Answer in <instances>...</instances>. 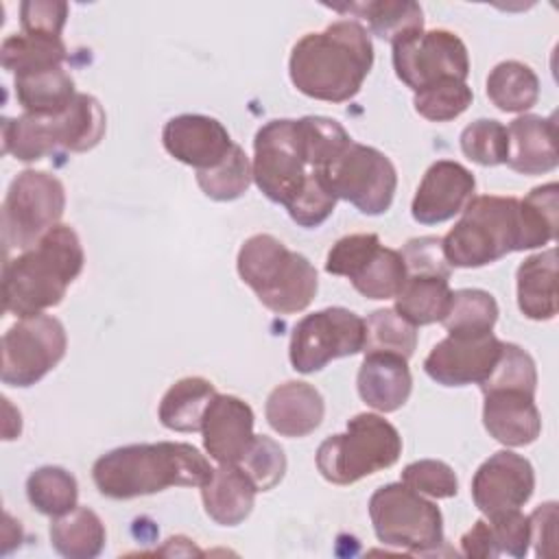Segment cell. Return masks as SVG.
Returning <instances> with one entry per match:
<instances>
[{
	"label": "cell",
	"mask_w": 559,
	"mask_h": 559,
	"mask_svg": "<svg viewBox=\"0 0 559 559\" xmlns=\"http://www.w3.org/2000/svg\"><path fill=\"white\" fill-rule=\"evenodd\" d=\"M402 483L417 493L430 498H452L459 491L454 469L448 463L435 459H424L406 465L402 472Z\"/></svg>",
	"instance_id": "cell-43"
},
{
	"label": "cell",
	"mask_w": 559,
	"mask_h": 559,
	"mask_svg": "<svg viewBox=\"0 0 559 559\" xmlns=\"http://www.w3.org/2000/svg\"><path fill=\"white\" fill-rule=\"evenodd\" d=\"M66 210L63 183L44 170H22L2 203L4 249H31L59 225Z\"/></svg>",
	"instance_id": "cell-10"
},
{
	"label": "cell",
	"mask_w": 559,
	"mask_h": 559,
	"mask_svg": "<svg viewBox=\"0 0 559 559\" xmlns=\"http://www.w3.org/2000/svg\"><path fill=\"white\" fill-rule=\"evenodd\" d=\"M498 321L496 299L480 288L452 290V301L441 319L448 334L478 336L489 334Z\"/></svg>",
	"instance_id": "cell-33"
},
{
	"label": "cell",
	"mask_w": 559,
	"mask_h": 559,
	"mask_svg": "<svg viewBox=\"0 0 559 559\" xmlns=\"http://www.w3.org/2000/svg\"><path fill=\"white\" fill-rule=\"evenodd\" d=\"M380 247L378 234H349L332 245L325 258V271L332 275L354 277L358 269Z\"/></svg>",
	"instance_id": "cell-44"
},
{
	"label": "cell",
	"mask_w": 559,
	"mask_h": 559,
	"mask_svg": "<svg viewBox=\"0 0 559 559\" xmlns=\"http://www.w3.org/2000/svg\"><path fill=\"white\" fill-rule=\"evenodd\" d=\"M509 155L507 166L520 175H544L557 168V122L555 116L542 118L526 114L507 127Z\"/></svg>",
	"instance_id": "cell-21"
},
{
	"label": "cell",
	"mask_w": 559,
	"mask_h": 559,
	"mask_svg": "<svg viewBox=\"0 0 559 559\" xmlns=\"http://www.w3.org/2000/svg\"><path fill=\"white\" fill-rule=\"evenodd\" d=\"M406 277L402 253L380 245L349 282L367 299H395Z\"/></svg>",
	"instance_id": "cell-35"
},
{
	"label": "cell",
	"mask_w": 559,
	"mask_h": 559,
	"mask_svg": "<svg viewBox=\"0 0 559 559\" xmlns=\"http://www.w3.org/2000/svg\"><path fill=\"white\" fill-rule=\"evenodd\" d=\"M559 212V186L557 181L533 188L520 199V218L524 229V249L548 245L557 236Z\"/></svg>",
	"instance_id": "cell-36"
},
{
	"label": "cell",
	"mask_w": 559,
	"mask_h": 559,
	"mask_svg": "<svg viewBox=\"0 0 559 559\" xmlns=\"http://www.w3.org/2000/svg\"><path fill=\"white\" fill-rule=\"evenodd\" d=\"M68 336L57 317L35 314L11 325L2 336L0 378L9 386H33L66 356Z\"/></svg>",
	"instance_id": "cell-12"
},
{
	"label": "cell",
	"mask_w": 559,
	"mask_h": 559,
	"mask_svg": "<svg viewBox=\"0 0 559 559\" xmlns=\"http://www.w3.org/2000/svg\"><path fill=\"white\" fill-rule=\"evenodd\" d=\"M162 142L168 155L197 170L216 168L236 144L216 118L203 114L170 118L162 129Z\"/></svg>",
	"instance_id": "cell-17"
},
{
	"label": "cell",
	"mask_w": 559,
	"mask_h": 559,
	"mask_svg": "<svg viewBox=\"0 0 559 559\" xmlns=\"http://www.w3.org/2000/svg\"><path fill=\"white\" fill-rule=\"evenodd\" d=\"M476 190L474 175L459 162H435L411 203V214L421 225H439L463 212Z\"/></svg>",
	"instance_id": "cell-18"
},
{
	"label": "cell",
	"mask_w": 559,
	"mask_h": 559,
	"mask_svg": "<svg viewBox=\"0 0 559 559\" xmlns=\"http://www.w3.org/2000/svg\"><path fill=\"white\" fill-rule=\"evenodd\" d=\"M251 175L260 192L286 210L301 197L314 170L308 166L299 120L280 118L258 129Z\"/></svg>",
	"instance_id": "cell-9"
},
{
	"label": "cell",
	"mask_w": 559,
	"mask_h": 559,
	"mask_svg": "<svg viewBox=\"0 0 559 559\" xmlns=\"http://www.w3.org/2000/svg\"><path fill=\"white\" fill-rule=\"evenodd\" d=\"M489 100L504 114H522L539 98V79L522 61H500L485 83Z\"/></svg>",
	"instance_id": "cell-31"
},
{
	"label": "cell",
	"mask_w": 559,
	"mask_h": 559,
	"mask_svg": "<svg viewBox=\"0 0 559 559\" xmlns=\"http://www.w3.org/2000/svg\"><path fill=\"white\" fill-rule=\"evenodd\" d=\"M400 454L397 428L376 413H360L347 421L343 435H332L319 445L317 469L334 485H352L391 467Z\"/></svg>",
	"instance_id": "cell-7"
},
{
	"label": "cell",
	"mask_w": 559,
	"mask_h": 559,
	"mask_svg": "<svg viewBox=\"0 0 559 559\" xmlns=\"http://www.w3.org/2000/svg\"><path fill=\"white\" fill-rule=\"evenodd\" d=\"M450 266L478 269L511 251H524L520 199L480 194L463 207L461 218L441 238Z\"/></svg>",
	"instance_id": "cell-6"
},
{
	"label": "cell",
	"mask_w": 559,
	"mask_h": 559,
	"mask_svg": "<svg viewBox=\"0 0 559 559\" xmlns=\"http://www.w3.org/2000/svg\"><path fill=\"white\" fill-rule=\"evenodd\" d=\"M258 491H269L284 478L286 454L277 441L264 435H253L245 454L236 463Z\"/></svg>",
	"instance_id": "cell-42"
},
{
	"label": "cell",
	"mask_w": 559,
	"mask_h": 559,
	"mask_svg": "<svg viewBox=\"0 0 559 559\" xmlns=\"http://www.w3.org/2000/svg\"><path fill=\"white\" fill-rule=\"evenodd\" d=\"M483 404L485 430L509 448L533 443L542 432L535 395L522 391H487Z\"/></svg>",
	"instance_id": "cell-20"
},
{
	"label": "cell",
	"mask_w": 559,
	"mask_h": 559,
	"mask_svg": "<svg viewBox=\"0 0 559 559\" xmlns=\"http://www.w3.org/2000/svg\"><path fill=\"white\" fill-rule=\"evenodd\" d=\"M68 57L66 44L61 37H41L15 33L9 35L0 46L2 68L17 74L37 72L46 68H57Z\"/></svg>",
	"instance_id": "cell-32"
},
{
	"label": "cell",
	"mask_w": 559,
	"mask_h": 559,
	"mask_svg": "<svg viewBox=\"0 0 559 559\" xmlns=\"http://www.w3.org/2000/svg\"><path fill=\"white\" fill-rule=\"evenodd\" d=\"M253 411L236 397L216 393L203 413V448L218 465H236L253 439Z\"/></svg>",
	"instance_id": "cell-19"
},
{
	"label": "cell",
	"mask_w": 559,
	"mask_h": 559,
	"mask_svg": "<svg viewBox=\"0 0 559 559\" xmlns=\"http://www.w3.org/2000/svg\"><path fill=\"white\" fill-rule=\"evenodd\" d=\"M487 522L491 524L500 555L507 552L520 559L528 552L531 526H528V515H524L520 509L500 513L496 518H487Z\"/></svg>",
	"instance_id": "cell-47"
},
{
	"label": "cell",
	"mask_w": 559,
	"mask_h": 559,
	"mask_svg": "<svg viewBox=\"0 0 559 559\" xmlns=\"http://www.w3.org/2000/svg\"><path fill=\"white\" fill-rule=\"evenodd\" d=\"M325 404L321 393L299 380H288L275 386L264 406V415L269 426L282 437H306L314 432L323 419Z\"/></svg>",
	"instance_id": "cell-22"
},
{
	"label": "cell",
	"mask_w": 559,
	"mask_h": 559,
	"mask_svg": "<svg viewBox=\"0 0 559 559\" xmlns=\"http://www.w3.org/2000/svg\"><path fill=\"white\" fill-rule=\"evenodd\" d=\"M376 537L411 555H430L443 544V518L435 502L404 483H389L369 498Z\"/></svg>",
	"instance_id": "cell-8"
},
{
	"label": "cell",
	"mask_w": 559,
	"mask_h": 559,
	"mask_svg": "<svg viewBox=\"0 0 559 559\" xmlns=\"http://www.w3.org/2000/svg\"><path fill=\"white\" fill-rule=\"evenodd\" d=\"M328 7L338 13H354L356 17H362L376 37L391 44L411 33L424 31V11L413 0H371Z\"/></svg>",
	"instance_id": "cell-26"
},
{
	"label": "cell",
	"mask_w": 559,
	"mask_h": 559,
	"mask_svg": "<svg viewBox=\"0 0 559 559\" xmlns=\"http://www.w3.org/2000/svg\"><path fill=\"white\" fill-rule=\"evenodd\" d=\"M13 87L24 114L33 116L61 114L76 96L74 79L61 66L17 74L13 79Z\"/></svg>",
	"instance_id": "cell-27"
},
{
	"label": "cell",
	"mask_w": 559,
	"mask_h": 559,
	"mask_svg": "<svg viewBox=\"0 0 559 559\" xmlns=\"http://www.w3.org/2000/svg\"><path fill=\"white\" fill-rule=\"evenodd\" d=\"M518 306L533 321H550L559 310L557 251L550 247L518 266Z\"/></svg>",
	"instance_id": "cell-25"
},
{
	"label": "cell",
	"mask_w": 559,
	"mask_h": 559,
	"mask_svg": "<svg viewBox=\"0 0 559 559\" xmlns=\"http://www.w3.org/2000/svg\"><path fill=\"white\" fill-rule=\"evenodd\" d=\"M461 151L480 166L507 164L509 135L507 127L493 118H478L461 131Z\"/></svg>",
	"instance_id": "cell-41"
},
{
	"label": "cell",
	"mask_w": 559,
	"mask_h": 559,
	"mask_svg": "<svg viewBox=\"0 0 559 559\" xmlns=\"http://www.w3.org/2000/svg\"><path fill=\"white\" fill-rule=\"evenodd\" d=\"M391 46L395 74L413 92L441 79L465 81L469 74L467 46L445 28L411 33Z\"/></svg>",
	"instance_id": "cell-14"
},
{
	"label": "cell",
	"mask_w": 559,
	"mask_h": 559,
	"mask_svg": "<svg viewBox=\"0 0 559 559\" xmlns=\"http://www.w3.org/2000/svg\"><path fill=\"white\" fill-rule=\"evenodd\" d=\"M461 550L465 557H480V559L500 557L491 524L487 520L474 522V526L461 537Z\"/></svg>",
	"instance_id": "cell-49"
},
{
	"label": "cell",
	"mask_w": 559,
	"mask_h": 559,
	"mask_svg": "<svg viewBox=\"0 0 559 559\" xmlns=\"http://www.w3.org/2000/svg\"><path fill=\"white\" fill-rule=\"evenodd\" d=\"M26 496L39 513L59 518L76 507L79 485L68 469L59 465H44L26 478Z\"/></svg>",
	"instance_id": "cell-34"
},
{
	"label": "cell",
	"mask_w": 559,
	"mask_h": 559,
	"mask_svg": "<svg viewBox=\"0 0 559 559\" xmlns=\"http://www.w3.org/2000/svg\"><path fill=\"white\" fill-rule=\"evenodd\" d=\"M85 253L70 225L52 227L41 240L9 258L2 266V308L20 319L41 314L61 304L68 286L79 277Z\"/></svg>",
	"instance_id": "cell-3"
},
{
	"label": "cell",
	"mask_w": 559,
	"mask_h": 559,
	"mask_svg": "<svg viewBox=\"0 0 559 559\" xmlns=\"http://www.w3.org/2000/svg\"><path fill=\"white\" fill-rule=\"evenodd\" d=\"M531 542L537 557H555L557 542V502H546L528 515Z\"/></svg>",
	"instance_id": "cell-48"
},
{
	"label": "cell",
	"mask_w": 559,
	"mask_h": 559,
	"mask_svg": "<svg viewBox=\"0 0 559 559\" xmlns=\"http://www.w3.org/2000/svg\"><path fill=\"white\" fill-rule=\"evenodd\" d=\"M417 347V330L393 308L373 310L365 321V354H397L411 358Z\"/></svg>",
	"instance_id": "cell-37"
},
{
	"label": "cell",
	"mask_w": 559,
	"mask_h": 559,
	"mask_svg": "<svg viewBox=\"0 0 559 559\" xmlns=\"http://www.w3.org/2000/svg\"><path fill=\"white\" fill-rule=\"evenodd\" d=\"M483 393L487 391H522L535 395L537 369L528 352L515 343H502V354L489 373V378L478 384Z\"/></svg>",
	"instance_id": "cell-40"
},
{
	"label": "cell",
	"mask_w": 559,
	"mask_h": 559,
	"mask_svg": "<svg viewBox=\"0 0 559 559\" xmlns=\"http://www.w3.org/2000/svg\"><path fill=\"white\" fill-rule=\"evenodd\" d=\"M107 129L103 105L83 92L55 116L22 114L2 120V153L20 162H37L57 151L85 153L94 148Z\"/></svg>",
	"instance_id": "cell-4"
},
{
	"label": "cell",
	"mask_w": 559,
	"mask_h": 559,
	"mask_svg": "<svg viewBox=\"0 0 559 559\" xmlns=\"http://www.w3.org/2000/svg\"><path fill=\"white\" fill-rule=\"evenodd\" d=\"M68 20V4L57 0H24L20 4V24L26 35L61 37Z\"/></svg>",
	"instance_id": "cell-45"
},
{
	"label": "cell",
	"mask_w": 559,
	"mask_h": 559,
	"mask_svg": "<svg viewBox=\"0 0 559 559\" xmlns=\"http://www.w3.org/2000/svg\"><path fill=\"white\" fill-rule=\"evenodd\" d=\"M356 386L367 406L380 413H393L406 404L413 389L408 360L397 354H365Z\"/></svg>",
	"instance_id": "cell-23"
},
{
	"label": "cell",
	"mask_w": 559,
	"mask_h": 559,
	"mask_svg": "<svg viewBox=\"0 0 559 559\" xmlns=\"http://www.w3.org/2000/svg\"><path fill=\"white\" fill-rule=\"evenodd\" d=\"M452 301V290L445 277L408 275L402 290L395 295V312L408 323L430 325L441 323Z\"/></svg>",
	"instance_id": "cell-30"
},
{
	"label": "cell",
	"mask_w": 559,
	"mask_h": 559,
	"mask_svg": "<svg viewBox=\"0 0 559 559\" xmlns=\"http://www.w3.org/2000/svg\"><path fill=\"white\" fill-rule=\"evenodd\" d=\"M251 179V162L238 144H234L229 155L216 168L197 170L199 188L214 201H234L242 197L249 190Z\"/></svg>",
	"instance_id": "cell-38"
},
{
	"label": "cell",
	"mask_w": 559,
	"mask_h": 559,
	"mask_svg": "<svg viewBox=\"0 0 559 559\" xmlns=\"http://www.w3.org/2000/svg\"><path fill=\"white\" fill-rule=\"evenodd\" d=\"M238 275L262 306L277 314H295L310 306L319 280L310 260L290 251L271 234L247 238L238 251Z\"/></svg>",
	"instance_id": "cell-5"
},
{
	"label": "cell",
	"mask_w": 559,
	"mask_h": 559,
	"mask_svg": "<svg viewBox=\"0 0 559 559\" xmlns=\"http://www.w3.org/2000/svg\"><path fill=\"white\" fill-rule=\"evenodd\" d=\"M214 395L216 389L210 380L199 376L181 378L164 393L157 411L159 421L168 430L197 432L201 430L203 413Z\"/></svg>",
	"instance_id": "cell-28"
},
{
	"label": "cell",
	"mask_w": 559,
	"mask_h": 559,
	"mask_svg": "<svg viewBox=\"0 0 559 559\" xmlns=\"http://www.w3.org/2000/svg\"><path fill=\"white\" fill-rule=\"evenodd\" d=\"M406 264L408 275H437L450 280V264L443 255L441 238L437 236H421L413 238L400 251Z\"/></svg>",
	"instance_id": "cell-46"
},
{
	"label": "cell",
	"mask_w": 559,
	"mask_h": 559,
	"mask_svg": "<svg viewBox=\"0 0 559 559\" xmlns=\"http://www.w3.org/2000/svg\"><path fill=\"white\" fill-rule=\"evenodd\" d=\"M336 199L349 201L367 216L384 214L397 188L393 162L378 148L349 142L323 170H319Z\"/></svg>",
	"instance_id": "cell-11"
},
{
	"label": "cell",
	"mask_w": 559,
	"mask_h": 559,
	"mask_svg": "<svg viewBox=\"0 0 559 559\" xmlns=\"http://www.w3.org/2000/svg\"><path fill=\"white\" fill-rule=\"evenodd\" d=\"M533 489V465L511 450L491 454L472 478V500L485 518L518 511L531 500Z\"/></svg>",
	"instance_id": "cell-16"
},
{
	"label": "cell",
	"mask_w": 559,
	"mask_h": 559,
	"mask_svg": "<svg viewBox=\"0 0 559 559\" xmlns=\"http://www.w3.org/2000/svg\"><path fill=\"white\" fill-rule=\"evenodd\" d=\"M373 66V44L356 20H338L321 33L304 35L290 50L293 85L317 100L354 98Z\"/></svg>",
	"instance_id": "cell-1"
},
{
	"label": "cell",
	"mask_w": 559,
	"mask_h": 559,
	"mask_svg": "<svg viewBox=\"0 0 559 559\" xmlns=\"http://www.w3.org/2000/svg\"><path fill=\"white\" fill-rule=\"evenodd\" d=\"M105 524L87 507H74L50 524L52 548L68 559H92L105 548Z\"/></svg>",
	"instance_id": "cell-29"
},
{
	"label": "cell",
	"mask_w": 559,
	"mask_h": 559,
	"mask_svg": "<svg viewBox=\"0 0 559 559\" xmlns=\"http://www.w3.org/2000/svg\"><path fill=\"white\" fill-rule=\"evenodd\" d=\"M365 347V319L334 306L306 314L290 334L288 358L295 371L314 373L328 362L354 356Z\"/></svg>",
	"instance_id": "cell-13"
},
{
	"label": "cell",
	"mask_w": 559,
	"mask_h": 559,
	"mask_svg": "<svg viewBox=\"0 0 559 559\" xmlns=\"http://www.w3.org/2000/svg\"><path fill=\"white\" fill-rule=\"evenodd\" d=\"M502 343L493 332L478 336L448 334L426 356L424 371L443 386L483 384L502 354Z\"/></svg>",
	"instance_id": "cell-15"
},
{
	"label": "cell",
	"mask_w": 559,
	"mask_h": 559,
	"mask_svg": "<svg viewBox=\"0 0 559 559\" xmlns=\"http://www.w3.org/2000/svg\"><path fill=\"white\" fill-rule=\"evenodd\" d=\"M210 461L190 443L157 441L116 448L96 459L92 478L111 500H131L168 487H203L212 478Z\"/></svg>",
	"instance_id": "cell-2"
},
{
	"label": "cell",
	"mask_w": 559,
	"mask_h": 559,
	"mask_svg": "<svg viewBox=\"0 0 559 559\" xmlns=\"http://www.w3.org/2000/svg\"><path fill=\"white\" fill-rule=\"evenodd\" d=\"M472 87L459 79H441L415 92L413 105L419 116L430 122H448L459 118L472 105Z\"/></svg>",
	"instance_id": "cell-39"
},
{
	"label": "cell",
	"mask_w": 559,
	"mask_h": 559,
	"mask_svg": "<svg viewBox=\"0 0 559 559\" xmlns=\"http://www.w3.org/2000/svg\"><path fill=\"white\" fill-rule=\"evenodd\" d=\"M255 485L238 465H218L201 487L205 513L221 526L245 522L255 502Z\"/></svg>",
	"instance_id": "cell-24"
}]
</instances>
